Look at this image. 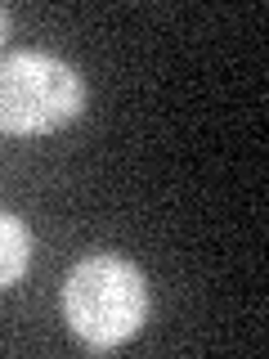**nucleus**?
<instances>
[{
  "mask_svg": "<svg viewBox=\"0 0 269 359\" xmlns=\"http://www.w3.org/2000/svg\"><path fill=\"white\" fill-rule=\"evenodd\" d=\"M5 41H9V14L0 9V50H5Z\"/></svg>",
  "mask_w": 269,
  "mask_h": 359,
  "instance_id": "nucleus-4",
  "label": "nucleus"
},
{
  "mask_svg": "<svg viewBox=\"0 0 269 359\" xmlns=\"http://www.w3.org/2000/svg\"><path fill=\"white\" fill-rule=\"evenodd\" d=\"M27 261H32V233L27 224L9 211H0V287L18 283L27 274Z\"/></svg>",
  "mask_w": 269,
  "mask_h": 359,
  "instance_id": "nucleus-3",
  "label": "nucleus"
},
{
  "mask_svg": "<svg viewBox=\"0 0 269 359\" xmlns=\"http://www.w3.org/2000/svg\"><path fill=\"white\" fill-rule=\"evenodd\" d=\"M85 112V81L72 63L45 50H18L0 59V130L50 135Z\"/></svg>",
  "mask_w": 269,
  "mask_h": 359,
  "instance_id": "nucleus-2",
  "label": "nucleus"
},
{
  "mask_svg": "<svg viewBox=\"0 0 269 359\" xmlns=\"http://www.w3.org/2000/svg\"><path fill=\"white\" fill-rule=\"evenodd\" d=\"M63 319L90 351L130 341L149 319V278L121 256H85L63 278Z\"/></svg>",
  "mask_w": 269,
  "mask_h": 359,
  "instance_id": "nucleus-1",
  "label": "nucleus"
}]
</instances>
